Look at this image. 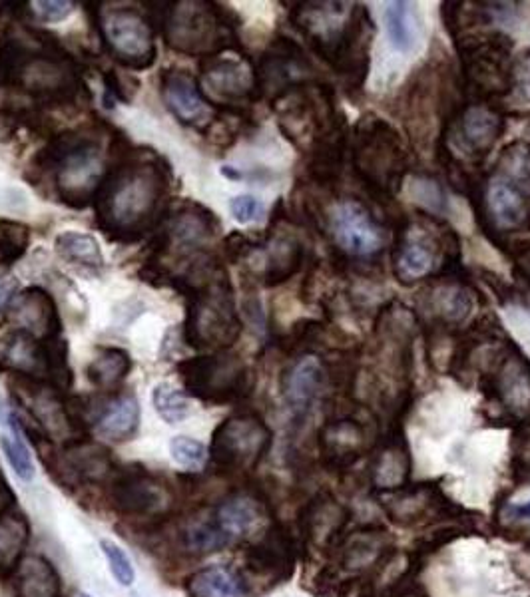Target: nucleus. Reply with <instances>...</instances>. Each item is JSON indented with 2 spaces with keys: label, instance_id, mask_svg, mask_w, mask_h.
<instances>
[{
  "label": "nucleus",
  "instance_id": "1",
  "mask_svg": "<svg viewBox=\"0 0 530 597\" xmlns=\"http://www.w3.org/2000/svg\"><path fill=\"white\" fill-rule=\"evenodd\" d=\"M291 22L305 36L311 50L351 90H361L369 74V46L373 18L363 4L353 2H297Z\"/></svg>",
  "mask_w": 530,
  "mask_h": 597
},
{
  "label": "nucleus",
  "instance_id": "2",
  "mask_svg": "<svg viewBox=\"0 0 530 597\" xmlns=\"http://www.w3.org/2000/svg\"><path fill=\"white\" fill-rule=\"evenodd\" d=\"M166 190L160 168L126 154L108 170L94 198L100 229L112 239H138L160 221Z\"/></svg>",
  "mask_w": 530,
  "mask_h": 597
},
{
  "label": "nucleus",
  "instance_id": "3",
  "mask_svg": "<svg viewBox=\"0 0 530 597\" xmlns=\"http://www.w3.org/2000/svg\"><path fill=\"white\" fill-rule=\"evenodd\" d=\"M355 178L377 201H391L409 176V154L401 134L377 114H363L351 136Z\"/></svg>",
  "mask_w": 530,
  "mask_h": 597
},
{
  "label": "nucleus",
  "instance_id": "4",
  "mask_svg": "<svg viewBox=\"0 0 530 597\" xmlns=\"http://www.w3.org/2000/svg\"><path fill=\"white\" fill-rule=\"evenodd\" d=\"M469 203L481 233L503 253L511 245V233L530 231V180L509 174L493 166L491 172L479 174L471 186Z\"/></svg>",
  "mask_w": 530,
  "mask_h": 597
},
{
  "label": "nucleus",
  "instance_id": "5",
  "mask_svg": "<svg viewBox=\"0 0 530 597\" xmlns=\"http://www.w3.org/2000/svg\"><path fill=\"white\" fill-rule=\"evenodd\" d=\"M467 102L499 106L513 92V40L505 32L469 34L455 40Z\"/></svg>",
  "mask_w": 530,
  "mask_h": 597
},
{
  "label": "nucleus",
  "instance_id": "6",
  "mask_svg": "<svg viewBox=\"0 0 530 597\" xmlns=\"http://www.w3.org/2000/svg\"><path fill=\"white\" fill-rule=\"evenodd\" d=\"M44 174L56 176L60 199L76 209L90 205L102 186V162L98 144L84 134L68 132L56 136L34 160Z\"/></svg>",
  "mask_w": 530,
  "mask_h": 597
},
{
  "label": "nucleus",
  "instance_id": "7",
  "mask_svg": "<svg viewBox=\"0 0 530 597\" xmlns=\"http://www.w3.org/2000/svg\"><path fill=\"white\" fill-rule=\"evenodd\" d=\"M453 227L443 219L419 213V219H405L397 225L391 249V267L395 279L405 285H417L435 277L443 265L447 241Z\"/></svg>",
  "mask_w": 530,
  "mask_h": 597
},
{
  "label": "nucleus",
  "instance_id": "8",
  "mask_svg": "<svg viewBox=\"0 0 530 597\" xmlns=\"http://www.w3.org/2000/svg\"><path fill=\"white\" fill-rule=\"evenodd\" d=\"M242 335L234 293L226 273L218 275L190 297L186 341L196 349H228Z\"/></svg>",
  "mask_w": 530,
  "mask_h": 597
},
{
  "label": "nucleus",
  "instance_id": "9",
  "mask_svg": "<svg viewBox=\"0 0 530 597\" xmlns=\"http://www.w3.org/2000/svg\"><path fill=\"white\" fill-rule=\"evenodd\" d=\"M481 389L509 420L530 424V361L509 337L493 353L489 369L481 373Z\"/></svg>",
  "mask_w": 530,
  "mask_h": 597
},
{
  "label": "nucleus",
  "instance_id": "10",
  "mask_svg": "<svg viewBox=\"0 0 530 597\" xmlns=\"http://www.w3.org/2000/svg\"><path fill=\"white\" fill-rule=\"evenodd\" d=\"M323 231L331 235L335 251L345 259L373 261L381 257L389 245L387 227L359 199L337 201L325 213Z\"/></svg>",
  "mask_w": 530,
  "mask_h": 597
},
{
  "label": "nucleus",
  "instance_id": "11",
  "mask_svg": "<svg viewBox=\"0 0 530 597\" xmlns=\"http://www.w3.org/2000/svg\"><path fill=\"white\" fill-rule=\"evenodd\" d=\"M507 114L501 106L485 102H465L439 134L451 152H461L471 162H483L503 138Z\"/></svg>",
  "mask_w": 530,
  "mask_h": 597
},
{
  "label": "nucleus",
  "instance_id": "12",
  "mask_svg": "<svg viewBox=\"0 0 530 597\" xmlns=\"http://www.w3.org/2000/svg\"><path fill=\"white\" fill-rule=\"evenodd\" d=\"M100 30L112 54L134 70L150 68L156 60L152 24L136 8H110L100 18Z\"/></svg>",
  "mask_w": 530,
  "mask_h": 597
},
{
  "label": "nucleus",
  "instance_id": "13",
  "mask_svg": "<svg viewBox=\"0 0 530 597\" xmlns=\"http://www.w3.org/2000/svg\"><path fill=\"white\" fill-rule=\"evenodd\" d=\"M271 432L258 416H234L214 436V458L228 468H252L269 448Z\"/></svg>",
  "mask_w": 530,
  "mask_h": 597
},
{
  "label": "nucleus",
  "instance_id": "14",
  "mask_svg": "<svg viewBox=\"0 0 530 597\" xmlns=\"http://www.w3.org/2000/svg\"><path fill=\"white\" fill-rule=\"evenodd\" d=\"M479 291L467 277H433V283L423 291L421 309L429 315V327L445 333H459L475 307Z\"/></svg>",
  "mask_w": 530,
  "mask_h": 597
},
{
  "label": "nucleus",
  "instance_id": "15",
  "mask_svg": "<svg viewBox=\"0 0 530 597\" xmlns=\"http://www.w3.org/2000/svg\"><path fill=\"white\" fill-rule=\"evenodd\" d=\"M188 389L202 398L236 397L246 385V369L236 357H198L180 365Z\"/></svg>",
  "mask_w": 530,
  "mask_h": 597
},
{
  "label": "nucleus",
  "instance_id": "16",
  "mask_svg": "<svg viewBox=\"0 0 530 597\" xmlns=\"http://www.w3.org/2000/svg\"><path fill=\"white\" fill-rule=\"evenodd\" d=\"M202 86L206 94L228 104L260 98L256 68L244 58L210 54L202 64Z\"/></svg>",
  "mask_w": 530,
  "mask_h": 597
},
{
  "label": "nucleus",
  "instance_id": "17",
  "mask_svg": "<svg viewBox=\"0 0 530 597\" xmlns=\"http://www.w3.org/2000/svg\"><path fill=\"white\" fill-rule=\"evenodd\" d=\"M319 444L327 464L335 468H347L355 464L369 448V432L367 426L357 418L341 416L329 420L321 428Z\"/></svg>",
  "mask_w": 530,
  "mask_h": 597
},
{
  "label": "nucleus",
  "instance_id": "18",
  "mask_svg": "<svg viewBox=\"0 0 530 597\" xmlns=\"http://www.w3.org/2000/svg\"><path fill=\"white\" fill-rule=\"evenodd\" d=\"M325 363L315 355L299 357L283 377V398L295 420H303L325 385Z\"/></svg>",
  "mask_w": 530,
  "mask_h": 597
},
{
  "label": "nucleus",
  "instance_id": "19",
  "mask_svg": "<svg viewBox=\"0 0 530 597\" xmlns=\"http://www.w3.org/2000/svg\"><path fill=\"white\" fill-rule=\"evenodd\" d=\"M162 94L168 108L180 122L204 126L212 120L210 102L202 96L196 80L182 70L162 74Z\"/></svg>",
  "mask_w": 530,
  "mask_h": 597
},
{
  "label": "nucleus",
  "instance_id": "20",
  "mask_svg": "<svg viewBox=\"0 0 530 597\" xmlns=\"http://www.w3.org/2000/svg\"><path fill=\"white\" fill-rule=\"evenodd\" d=\"M339 554V566L347 574L361 576L369 572L373 566H379L387 558L389 542L385 532L381 530H357L339 540L337 546Z\"/></svg>",
  "mask_w": 530,
  "mask_h": 597
},
{
  "label": "nucleus",
  "instance_id": "21",
  "mask_svg": "<svg viewBox=\"0 0 530 597\" xmlns=\"http://www.w3.org/2000/svg\"><path fill=\"white\" fill-rule=\"evenodd\" d=\"M411 472V456L399 430L383 440L371 460V482L381 492H393L407 484Z\"/></svg>",
  "mask_w": 530,
  "mask_h": 597
},
{
  "label": "nucleus",
  "instance_id": "22",
  "mask_svg": "<svg viewBox=\"0 0 530 597\" xmlns=\"http://www.w3.org/2000/svg\"><path fill=\"white\" fill-rule=\"evenodd\" d=\"M385 512L399 524H419L421 518L443 506V498L429 486H403L393 492H383Z\"/></svg>",
  "mask_w": 530,
  "mask_h": 597
},
{
  "label": "nucleus",
  "instance_id": "23",
  "mask_svg": "<svg viewBox=\"0 0 530 597\" xmlns=\"http://www.w3.org/2000/svg\"><path fill=\"white\" fill-rule=\"evenodd\" d=\"M264 245L267 247L264 275L267 287L289 281L305 263V247L293 233H271Z\"/></svg>",
  "mask_w": 530,
  "mask_h": 597
},
{
  "label": "nucleus",
  "instance_id": "24",
  "mask_svg": "<svg viewBox=\"0 0 530 597\" xmlns=\"http://www.w3.org/2000/svg\"><path fill=\"white\" fill-rule=\"evenodd\" d=\"M218 229L220 221L210 209L198 203H190L186 209L172 217L170 237H176L182 245L198 247L210 237H214Z\"/></svg>",
  "mask_w": 530,
  "mask_h": 597
},
{
  "label": "nucleus",
  "instance_id": "25",
  "mask_svg": "<svg viewBox=\"0 0 530 597\" xmlns=\"http://www.w3.org/2000/svg\"><path fill=\"white\" fill-rule=\"evenodd\" d=\"M138 424H140L138 400L132 395H126L108 406V410L96 424V434L104 440L122 442L136 432Z\"/></svg>",
  "mask_w": 530,
  "mask_h": 597
},
{
  "label": "nucleus",
  "instance_id": "26",
  "mask_svg": "<svg viewBox=\"0 0 530 597\" xmlns=\"http://www.w3.org/2000/svg\"><path fill=\"white\" fill-rule=\"evenodd\" d=\"M56 253L70 265L100 273L104 269V255L96 239L80 231H64L56 237Z\"/></svg>",
  "mask_w": 530,
  "mask_h": 597
},
{
  "label": "nucleus",
  "instance_id": "27",
  "mask_svg": "<svg viewBox=\"0 0 530 597\" xmlns=\"http://www.w3.org/2000/svg\"><path fill=\"white\" fill-rule=\"evenodd\" d=\"M407 184H409L407 194L411 201L419 207V213L447 221L449 211H451L449 196L437 178H433L431 174H425V172H419V174L413 172L409 176Z\"/></svg>",
  "mask_w": 530,
  "mask_h": 597
},
{
  "label": "nucleus",
  "instance_id": "28",
  "mask_svg": "<svg viewBox=\"0 0 530 597\" xmlns=\"http://www.w3.org/2000/svg\"><path fill=\"white\" fill-rule=\"evenodd\" d=\"M260 520L262 510L258 502L248 496H236L232 500H226L216 514V522L232 540L250 534Z\"/></svg>",
  "mask_w": 530,
  "mask_h": 597
},
{
  "label": "nucleus",
  "instance_id": "29",
  "mask_svg": "<svg viewBox=\"0 0 530 597\" xmlns=\"http://www.w3.org/2000/svg\"><path fill=\"white\" fill-rule=\"evenodd\" d=\"M188 590L194 597H246L240 578L226 568H206L192 576Z\"/></svg>",
  "mask_w": 530,
  "mask_h": 597
},
{
  "label": "nucleus",
  "instance_id": "30",
  "mask_svg": "<svg viewBox=\"0 0 530 597\" xmlns=\"http://www.w3.org/2000/svg\"><path fill=\"white\" fill-rule=\"evenodd\" d=\"M8 426H10V432L8 434H2L0 436V446H2V452L10 464V468L14 470V474L24 480V482H30L34 478V462H32V454H30V448L26 444V438H24V432L16 420L14 414L8 416Z\"/></svg>",
  "mask_w": 530,
  "mask_h": 597
},
{
  "label": "nucleus",
  "instance_id": "31",
  "mask_svg": "<svg viewBox=\"0 0 530 597\" xmlns=\"http://www.w3.org/2000/svg\"><path fill=\"white\" fill-rule=\"evenodd\" d=\"M387 36L391 46L397 52H411L415 46V26L411 4L403 0H395L385 10Z\"/></svg>",
  "mask_w": 530,
  "mask_h": 597
},
{
  "label": "nucleus",
  "instance_id": "32",
  "mask_svg": "<svg viewBox=\"0 0 530 597\" xmlns=\"http://www.w3.org/2000/svg\"><path fill=\"white\" fill-rule=\"evenodd\" d=\"M130 357L122 349H102L88 365V379L98 387L118 385L130 371Z\"/></svg>",
  "mask_w": 530,
  "mask_h": 597
},
{
  "label": "nucleus",
  "instance_id": "33",
  "mask_svg": "<svg viewBox=\"0 0 530 597\" xmlns=\"http://www.w3.org/2000/svg\"><path fill=\"white\" fill-rule=\"evenodd\" d=\"M22 597H54L58 584L50 566L42 560H28L18 580Z\"/></svg>",
  "mask_w": 530,
  "mask_h": 597
},
{
  "label": "nucleus",
  "instance_id": "34",
  "mask_svg": "<svg viewBox=\"0 0 530 597\" xmlns=\"http://www.w3.org/2000/svg\"><path fill=\"white\" fill-rule=\"evenodd\" d=\"M152 402H154L156 412L168 424H178V422L186 420L190 416V412H192L188 397L182 391H178L172 385H168V383H160V385L154 387Z\"/></svg>",
  "mask_w": 530,
  "mask_h": 597
},
{
  "label": "nucleus",
  "instance_id": "35",
  "mask_svg": "<svg viewBox=\"0 0 530 597\" xmlns=\"http://www.w3.org/2000/svg\"><path fill=\"white\" fill-rule=\"evenodd\" d=\"M186 542L194 552L208 554V552H218V550L230 546L232 538L222 530V526L216 520L214 522L208 520V522L194 524L188 530Z\"/></svg>",
  "mask_w": 530,
  "mask_h": 597
},
{
  "label": "nucleus",
  "instance_id": "36",
  "mask_svg": "<svg viewBox=\"0 0 530 597\" xmlns=\"http://www.w3.org/2000/svg\"><path fill=\"white\" fill-rule=\"evenodd\" d=\"M30 243V231L26 225L10 219H0V261L4 265L14 263L24 255Z\"/></svg>",
  "mask_w": 530,
  "mask_h": 597
},
{
  "label": "nucleus",
  "instance_id": "37",
  "mask_svg": "<svg viewBox=\"0 0 530 597\" xmlns=\"http://www.w3.org/2000/svg\"><path fill=\"white\" fill-rule=\"evenodd\" d=\"M100 548H102V554H104L108 568H110L112 576L116 578V582L122 588H130L136 580V570H134L130 556L112 540H102Z\"/></svg>",
  "mask_w": 530,
  "mask_h": 597
},
{
  "label": "nucleus",
  "instance_id": "38",
  "mask_svg": "<svg viewBox=\"0 0 530 597\" xmlns=\"http://www.w3.org/2000/svg\"><path fill=\"white\" fill-rule=\"evenodd\" d=\"M170 454L172 460L184 468L200 470L208 460V450L202 442L188 438V436H176L170 442Z\"/></svg>",
  "mask_w": 530,
  "mask_h": 597
},
{
  "label": "nucleus",
  "instance_id": "39",
  "mask_svg": "<svg viewBox=\"0 0 530 597\" xmlns=\"http://www.w3.org/2000/svg\"><path fill=\"white\" fill-rule=\"evenodd\" d=\"M511 100L525 106L530 104V48L513 58V92Z\"/></svg>",
  "mask_w": 530,
  "mask_h": 597
},
{
  "label": "nucleus",
  "instance_id": "40",
  "mask_svg": "<svg viewBox=\"0 0 530 597\" xmlns=\"http://www.w3.org/2000/svg\"><path fill=\"white\" fill-rule=\"evenodd\" d=\"M30 6H34L32 10L40 22L66 20L74 10V2L68 0H34Z\"/></svg>",
  "mask_w": 530,
  "mask_h": 597
},
{
  "label": "nucleus",
  "instance_id": "41",
  "mask_svg": "<svg viewBox=\"0 0 530 597\" xmlns=\"http://www.w3.org/2000/svg\"><path fill=\"white\" fill-rule=\"evenodd\" d=\"M230 211L238 223L248 225L252 221H258L264 215V203L254 196L244 194L230 201Z\"/></svg>",
  "mask_w": 530,
  "mask_h": 597
},
{
  "label": "nucleus",
  "instance_id": "42",
  "mask_svg": "<svg viewBox=\"0 0 530 597\" xmlns=\"http://www.w3.org/2000/svg\"><path fill=\"white\" fill-rule=\"evenodd\" d=\"M260 245H264V243H258L254 237H250V235H246V233H242V231H234V233H230V235L226 237V241H224V251H226V257H228L230 261L238 263V261L246 259V257H248L254 249H258Z\"/></svg>",
  "mask_w": 530,
  "mask_h": 597
},
{
  "label": "nucleus",
  "instance_id": "43",
  "mask_svg": "<svg viewBox=\"0 0 530 597\" xmlns=\"http://www.w3.org/2000/svg\"><path fill=\"white\" fill-rule=\"evenodd\" d=\"M513 259V275L530 289V241L515 243L509 253Z\"/></svg>",
  "mask_w": 530,
  "mask_h": 597
},
{
  "label": "nucleus",
  "instance_id": "44",
  "mask_svg": "<svg viewBox=\"0 0 530 597\" xmlns=\"http://www.w3.org/2000/svg\"><path fill=\"white\" fill-rule=\"evenodd\" d=\"M22 538H24V534L16 530V524L6 522V524L0 526V564L6 562V560L12 556V554L6 550V542H8V544H20Z\"/></svg>",
  "mask_w": 530,
  "mask_h": 597
},
{
  "label": "nucleus",
  "instance_id": "45",
  "mask_svg": "<svg viewBox=\"0 0 530 597\" xmlns=\"http://www.w3.org/2000/svg\"><path fill=\"white\" fill-rule=\"evenodd\" d=\"M16 289H18L16 281H12L10 277H0V309H4L10 303Z\"/></svg>",
  "mask_w": 530,
  "mask_h": 597
},
{
  "label": "nucleus",
  "instance_id": "46",
  "mask_svg": "<svg viewBox=\"0 0 530 597\" xmlns=\"http://www.w3.org/2000/svg\"><path fill=\"white\" fill-rule=\"evenodd\" d=\"M509 516L513 520H530V500L525 504H515V506H509Z\"/></svg>",
  "mask_w": 530,
  "mask_h": 597
},
{
  "label": "nucleus",
  "instance_id": "47",
  "mask_svg": "<svg viewBox=\"0 0 530 597\" xmlns=\"http://www.w3.org/2000/svg\"><path fill=\"white\" fill-rule=\"evenodd\" d=\"M483 277H485L483 281H485V283H489V285H491V287L497 291V279H499V277H497L495 273H491V271H483ZM499 285H501L499 297H501V299H505V297L509 295V285H503L501 281H499Z\"/></svg>",
  "mask_w": 530,
  "mask_h": 597
},
{
  "label": "nucleus",
  "instance_id": "48",
  "mask_svg": "<svg viewBox=\"0 0 530 597\" xmlns=\"http://www.w3.org/2000/svg\"><path fill=\"white\" fill-rule=\"evenodd\" d=\"M222 174H224L226 178H232V180H240V178H242V174H240V172H236L232 166H226V168H222Z\"/></svg>",
  "mask_w": 530,
  "mask_h": 597
},
{
  "label": "nucleus",
  "instance_id": "49",
  "mask_svg": "<svg viewBox=\"0 0 530 597\" xmlns=\"http://www.w3.org/2000/svg\"><path fill=\"white\" fill-rule=\"evenodd\" d=\"M76 597H92V596H88V594H84V592H82V594H78V596Z\"/></svg>",
  "mask_w": 530,
  "mask_h": 597
}]
</instances>
